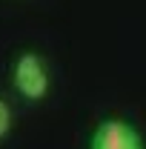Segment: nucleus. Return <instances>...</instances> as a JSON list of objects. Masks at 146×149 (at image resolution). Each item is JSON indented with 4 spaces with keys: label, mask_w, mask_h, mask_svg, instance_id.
Instances as JSON below:
<instances>
[{
    "label": "nucleus",
    "mask_w": 146,
    "mask_h": 149,
    "mask_svg": "<svg viewBox=\"0 0 146 149\" xmlns=\"http://www.w3.org/2000/svg\"><path fill=\"white\" fill-rule=\"evenodd\" d=\"M12 86L26 103L46 100V95L52 89V77H49V66H46L43 55L23 49L12 63Z\"/></svg>",
    "instance_id": "nucleus-1"
},
{
    "label": "nucleus",
    "mask_w": 146,
    "mask_h": 149,
    "mask_svg": "<svg viewBox=\"0 0 146 149\" xmlns=\"http://www.w3.org/2000/svg\"><path fill=\"white\" fill-rule=\"evenodd\" d=\"M89 149H146V143L135 123H129L123 118H106L95 126L89 138Z\"/></svg>",
    "instance_id": "nucleus-2"
},
{
    "label": "nucleus",
    "mask_w": 146,
    "mask_h": 149,
    "mask_svg": "<svg viewBox=\"0 0 146 149\" xmlns=\"http://www.w3.org/2000/svg\"><path fill=\"white\" fill-rule=\"evenodd\" d=\"M12 123H15V120H12V106L0 97V141L12 132Z\"/></svg>",
    "instance_id": "nucleus-3"
}]
</instances>
